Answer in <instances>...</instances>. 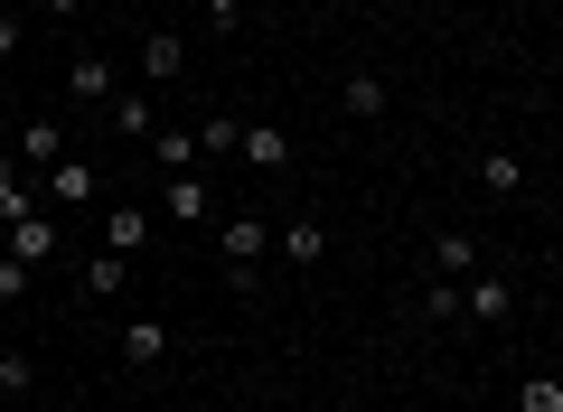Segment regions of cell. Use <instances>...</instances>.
<instances>
[{
    "instance_id": "12",
    "label": "cell",
    "mask_w": 563,
    "mask_h": 412,
    "mask_svg": "<svg viewBox=\"0 0 563 412\" xmlns=\"http://www.w3.org/2000/svg\"><path fill=\"white\" fill-rule=\"evenodd\" d=\"M151 356H169V329L161 319H132L122 329V366H151Z\"/></svg>"
},
{
    "instance_id": "23",
    "label": "cell",
    "mask_w": 563,
    "mask_h": 412,
    "mask_svg": "<svg viewBox=\"0 0 563 412\" xmlns=\"http://www.w3.org/2000/svg\"><path fill=\"white\" fill-rule=\"evenodd\" d=\"M0 300H29V263L20 254H0Z\"/></svg>"
},
{
    "instance_id": "20",
    "label": "cell",
    "mask_w": 563,
    "mask_h": 412,
    "mask_svg": "<svg viewBox=\"0 0 563 412\" xmlns=\"http://www.w3.org/2000/svg\"><path fill=\"white\" fill-rule=\"evenodd\" d=\"M113 122L122 132H151V94H113Z\"/></svg>"
},
{
    "instance_id": "16",
    "label": "cell",
    "mask_w": 563,
    "mask_h": 412,
    "mask_svg": "<svg viewBox=\"0 0 563 412\" xmlns=\"http://www.w3.org/2000/svg\"><path fill=\"white\" fill-rule=\"evenodd\" d=\"M339 103H347L357 122H376V113H385V76H347V85H339Z\"/></svg>"
},
{
    "instance_id": "5",
    "label": "cell",
    "mask_w": 563,
    "mask_h": 412,
    "mask_svg": "<svg viewBox=\"0 0 563 412\" xmlns=\"http://www.w3.org/2000/svg\"><path fill=\"white\" fill-rule=\"evenodd\" d=\"M179 76H188V47L169 38V29H161V38H141V85H179Z\"/></svg>"
},
{
    "instance_id": "2",
    "label": "cell",
    "mask_w": 563,
    "mask_h": 412,
    "mask_svg": "<svg viewBox=\"0 0 563 412\" xmlns=\"http://www.w3.org/2000/svg\"><path fill=\"white\" fill-rule=\"evenodd\" d=\"M217 244H225V263L254 281V263L273 254V225H263V216H225V235H217Z\"/></svg>"
},
{
    "instance_id": "17",
    "label": "cell",
    "mask_w": 563,
    "mask_h": 412,
    "mask_svg": "<svg viewBox=\"0 0 563 412\" xmlns=\"http://www.w3.org/2000/svg\"><path fill=\"white\" fill-rule=\"evenodd\" d=\"M282 263H320V216H291V225H282Z\"/></svg>"
},
{
    "instance_id": "8",
    "label": "cell",
    "mask_w": 563,
    "mask_h": 412,
    "mask_svg": "<svg viewBox=\"0 0 563 412\" xmlns=\"http://www.w3.org/2000/svg\"><path fill=\"white\" fill-rule=\"evenodd\" d=\"M66 94H85V103H113V57H76V66H66Z\"/></svg>"
},
{
    "instance_id": "22",
    "label": "cell",
    "mask_w": 563,
    "mask_h": 412,
    "mask_svg": "<svg viewBox=\"0 0 563 412\" xmlns=\"http://www.w3.org/2000/svg\"><path fill=\"white\" fill-rule=\"evenodd\" d=\"M38 385V366H29V356H0V393H29Z\"/></svg>"
},
{
    "instance_id": "1",
    "label": "cell",
    "mask_w": 563,
    "mask_h": 412,
    "mask_svg": "<svg viewBox=\"0 0 563 412\" xmlns=\"http://www.w3.org/2000/svg\"><path fill=\"white\" fill-rule=\"evenodd\" d=\"M10 254L38 272V263H57V207H29V216H10Z\"/></svg>"
},
{
    "instance_id": "4",
    "label": "cell",
    "mask_w": 563,
    "mask_h": 412,
    "mask_svg": "<svg viewBox=\"0 0 563 412\" xmlns=\"http://www.w3.org/2000/svg\"><path fill=\"white\" fill-rule=\"evenodd\" d=\"M141 244H151V207H103V254L132 263Z\"/></svg>"
},
{
    "instance_id": "18",
    "label": "cell",
    "mask_w": 563,
    "mask_h": 412,
    "mask_svg": "<svg viewBox=\"0 0 563 412\" xmlns=\"http://www.w3.org/2000/svg\"><path fill=\"white\" fill-rule=\"evenodd\" d=\"M235 132H244V122H198V159H235Z\"/></svg>"
},
{
    "instance_id": "15",
    "label": "cell",
    "mask_w": 563,
    "mask_h": 412,
    "mask_svg": "<svg viewBox=\"0 0 563 412\" xmlns=\"http://www.w3.org/2000/svg\"><path fill=\"white\" fill-rule=\"evenodd\" d=\"M122 281H132V263H122V254H95V263H85V300H113Z\"/></svg>"
},
{
    "instance_id": "21",
    "label": "cell",
    "mask_w": 563,
    "mask_h": 412,
    "mask_svg": "<svg viewBox=\"0 0 563 412\" xmlns=\"http://www.w3.org/2000/svg\"><path fill=\"white\" fill-rule=\"evenodd\" d=\"M432 272H470V235H442V244H432Z\"/></svg>"
},
{
    "instance_id": "19",
    "label": "cell",
    "mask_w": 563,
    "mask_h": 412,
    "mask_svg": "<svg viewBox=\"0 0 563 412\" xmlns=\"http://www.w3.org/2000/svg\"><path fill=\"white\" fill-rule=\"evenodd\" d=\"M517 403H526V412H563V385H554V375H526Z\"/></svg>"
},
{
    "instance_id": "11",
    "label": "cell",
    "mask_w": 563,
    "mask_h": 412,
    "mask_svg": "<svg viewBox=\"0 0 563 412\" xmlns=\"http://www.w3.org/2000/svg\"><path fill=\"white\" fill-rule=\"evenodd\" d=\"M207 207H217V197H207V178H198V169H179V178H169V216H179V225H198Z\"/></svg>"
},
{
    "instance_id": "14",
    "label": "cell",
    "mask_w": 563,
    "mask_h": 412,
    "mask_svg": "<svg viewBox=\"0 0 563 412\" xmlns=\"http://www.w3.org/2000/svg\"><path fill=\"white\" fill-rule=\"evenodd\" d=\"M151 159H161L169 178H179V169H198V132H151Z\"/></svg>"
},
{
    "instance_id": "7",
    "label": "cell",
    "mask_w": 563,
    "mask_h": 412,
    "mask_svg": "<svg viewBox=\"0 0 563 412\" xmlns=\"http://www.w3.org/2000/svg\"><path fill=\"white\" fill-rule=\"evenodd\" d=\"M470 319H479V329H507V319H517V291H507V281H470Z\"/></svg>"
},
{
    "instance_id": "6",
    "label": "cell",
    "mask_w": 563,
    "mask_h": 412,
    "mask_svg": "<svg viewBox=\"0 0 563 412\" xmlns=\"http://www.w3.org/2000/svg\"><path fill=\"white\" fill-rule=\"evenodd\" d=\"M235 159H244V169H263V178L291 169V132H235Z\"/></svg>"
},
{
    "instance_id": "26",
    "label": "cell",
    "mask_w": 563,
    "mask_h": 412,
    "mask_svg": "<svg viewBox=\"0 0 563 412\" xmlns=\"http://www.w3.org/2000/svg\"><path fill=\"white\" fill-rule=\"evenodd\" d=\"M38 10H47V20H76V10H85V0H38Z\"/></svg>"
},
{
    "instance_id": "25",
    "label": "cell",
    "mask_w": 563,
    "mask_h": 412,
    "mask_svg": "<svg viewBox=\"0 0 563 412\" xmlns=\"http://www.w3.org/2000/svg\"><path fill=\"white\" fill-rule=\"evenodd\" d=\"M207 20H217V29H235V20H244V0H207Z\"/></svg>"
},
{
    "instance_id": "24",
    "label": "cell",
    "mask_w": 563,
    "mask_h": 412,
    "mask_svg": "<svg viewBox=\"0 0 563 412\" xmlns=\"http://www.w3.org/2000/svg\"><path fill=\"white\" fill-rule=\"evenodd\" d=\"M20 57V20H10V10H0V66Z\"/></svg>"
},
{
    "instance_id": "13",
    "label": "cell",
    "mask_w": 563,
    "mask_h": 412,
    "mask_svg": "<svg viewBox=\"0 0 563 412\" xmlns=\"http://www.w3.org/2000/svg\"><path fill=\"white\" fill-rule=\"evenodd\" d=\"M479 188H488V197H517V188H526V159H517V151H488V159H479Z\"/></svg>"
},
{
    "instance_id": "10",
    "label": "cell",
    "mask_w": 563,
    "mask_h": 412,
    "mask_svg": "<svg viewBox=\"0 0 563 412\" xmlns=\"http://www.w3.org/2000/svg\"><path fill=\"white\" fill-rule=\"evenodd\" d=\"M29 207H38V188H29V169H20V159L0 151V225H10V216H29Z\"/></svg>"
},
{
    "instance_id": "9",
    "label": "cell",
    "mask_w": 563,
    "mask_h": 412,
    "mask_svg": "<svg viewBox=\"0 0 563 412\" xmlns=\"http://www.w3.org/2000/svg\"><path fill=\"white\" fill-rule=\"evenodd\" d=\"M57 159H66V132L57 122H29L20 132V169H57Z\"/></svg>"
},
{
    "instance_id": "3",
    "label": "cell",
    "mask_w": 563,
    "mask_h": 412,
    "mask_svg": "<svg viewBox=\"0 0 563 412\" xmlns=\"http://www.w3.org/2000/svg\"><path fill=\"white\" fill-rule=\"evenodd\" d=\"M95 188H103L95 159H57V169H47V188H38V207H85Z\"/></svg>"
}]
</instances>
